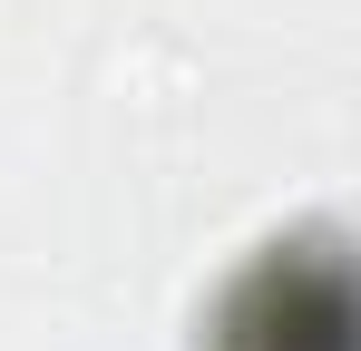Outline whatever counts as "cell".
I'll return each instance as SVG.
<instances>
[{
  "mask_svg": "<svg viewBox=\"0 0 361 351\" xmlns=\"http://www.w3.org/2000/svg\"><path fill=\"white\" fill-rule=\"evenodd\" d=\"M205 351H352V283H342L332 234L264 244L225 283Z\"/></svg>",
  "mask_w": 361,
  "mask_h": 351,
  "instance_id": "obj_1",
  "label": "cell"
}]
</instances>
